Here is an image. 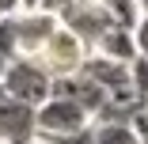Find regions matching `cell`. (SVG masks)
I'll list each match as a JSON object with an SVG mask.
<instances>
[{"mask_svg": "<svg viewBox=\"0 0 148 144\" xmlns=\"http://www.w3.org/2000/svg\"><path fill=\"white\" fill-rule=\"evenodd\" d=\"M0 87L8 99L23 102V106H42L53 91V76L34 61V57H12L4 76H0Z\"/></svg>", "mask_w": 148, "mask_h": 144, "instance_id": "obj_1", "label": "cell"}, {"mask_svg": "<svg viewBox=\"0 0 148 144\" xmlns=\"http://www.w3.org/2000/svg\"><path fill=\"white\" fill-rule=\"evenodd\" d=\"M87 125H91V118L69 99L49 95L42 106H34V133L38 136H69V133L87 129Z\"/></svg>", "mask_w": 148, "mask_h": 144, "instance_id": "obj_3", "label": "cell"}, {"mask_svg": "<svg viewBox=\"0 0 148 144\" xmlns=\"http://www.w3.org/2000/svg\"><path fill=\"white\" fill-rule=\"evenodd\" d=\"M87 49L72 31H65V27H57V31L49 34V42L42 46V53L34 57V61L53 76V80H65V76H76L80 68H84V61H87Z\"/></svg>", "mask_w": 148, "mask_h": 144, "instance_id": "obj_2", "label": "cell"}, {"mask_svg": "<svg viewBox=\"0 0 148 144\" xmlns=\"http://www.w3.org/2000/svg\"><path fill=\"white\" fill-rule=\"evenodd\" d=\"M4 68H8V61H4V57H0V76H4Z\"/></svg>", "mask_w": 148, "mask_h": 144, "instance_id": "obj_21", "label": "cell"}, {"mask_svg": "<svg viewBox=\"0 0 148 144\" xmlns=\"http://www.w3.org/2000/svg\"><path fill=\"white\" fill-rule=\"evenodd\" d=\"M137 4H140V12H148V0H137Z\"/></svg>", "mask_w": 148, "mask_h": 144, "instance_id": "obj_22", "label": "cell"}, {"mask_svg": "<svg viewBox=\"0 0 148 144\" xmlns=\"http://www.w3.org/2000/svg\"><path fill=\"white\" fill-rule=\"evenodd\" d=\"M57 23H61L65 31H72V34H76L84 46H87V49H91V46L99 42V34L110 27V19L103 15V8L95 4V0H84V4H76L72 12H65Z\"/></svg>", "mask_w": 148, "mask_h": 144, "instance_id": "obj_5", "label": "cell"}, {"mask_svg": "<svg viewBox=\"0 0 148 144\" xmlns=\"http://www.w3.org/2000/svg\"><path fill=\"white\" fill-rule=\"evenodd\" d=\"M95 4L103 8V15L110 19V27H125V31H133L137 19H140V4H137V0H95Z\"/></svg>", "mask_w": 148, "mask_h": 144, "instance_id": "obj_10", "label": "cell"}, {"mask_svg": "<svg viewBox=\"0 0 148 144\" xmlns=\"http://www.w3.org/2000/svg\"><path fill=\"white\" fill-rule=\"evenodd\" d=\"M0 99H4V87H0Z\"/></svg>", "mask_w": 148, "mask_h": 144, "instance_id": "obj_23", "label": "cell"}, {"mask_svg": "<svg viewBox=\"0 0 148 144\" xmlns=\"http://www.w3.org/2000/svg\"><path fill=\"white\" fill-rule=\"evenodd\" d=\"M57 15L34 8V12H15L12 15V34H15V57H38L49 34L57 31Z\"/></svg>", "mask_w": 148, "mask_h": 144, "instance_id": "obj_4", "label": "cell"}, {"mask_svg": "<svg viewBox=\"0 0 148 144\" xmlns=\"http://www.w3.org/2000/svg\"><path fill=\"white\" fill-rule=\"evenodd\" d=\"M23 12V0H0V15H15Z\"/></svg>", "mask_w": 148, "mask_h": 144, "instance_id": "obj_18", "label": "cell"}, {"mask_svg": "<svg viewBox=\"0 0 148 144\" xmlns=\"http://www.w3.org/2000/svg\"><path fill=\"white\" fill-rule=\"evenodd\" d=\"M0 19H4V15H0Z\"/></svg>", "mask_w": 148, "mask_h": 144, "instance_id": "obj_24", "label": "cell"}, {"mask_svg": "<svg viewBox=\"0 0 148 144\" xmlns=\"http://www.w3.org/2000/svg\"><path fill=\"white\" fill-rule=\"evenodd\" d=\"M133 42H137V53L148 57V12H140V19L133 27Z\"/></svg>", "mask_w": 148, "mask_h": 144, "instance_id": "obj_15", "label": "cell"}, {"mask_svg": "<svg viewBox=\"0 0 148 144\" xmlns=\"http://www.w3.org/2000/svg\"><path fill=\"white\" fill-rule=\"evenodd\" d=\"M27 144H57V140H53V136H38V133H34V136L27 140Z\"/></svg>", "mask_w": 148, "mask_h": 144, "instance_id": "obj_19", "label": "cell"}, {"mask_svg": "<svg viewBox=\"0 0 148 144\" xmlns=\"http://www.w3.org/2000/svg\"><path fill=\"white\" fill-rule=\"evenodd\" d=\"M91 53L106 57V61H122V65H129L133 57H137L133 31H125V27H106V31L99 34V42L91 46Z\"/></svg>", "mask_w": 148, "mask_h": 144, "instance_id": "obj_8", "label": "cell"}, {"mask_svg": "<svg viewBox=\"0 0 148 144\" xmlns=\"http://www.w3.org/2000/svg\"><path fill=\"white\" fill-rule=\"evenodd\" d=\"M57 144H95V136H91V125L87 129H76V133H69V136H53Z\"/></svg>", "mask_w": 148, "mask_h": 144, "instance_id": "obj_17", "label": "cell"}, {"mask_svg": "<svg viewBox=\"0 0 148 144\" xmlns=\"http://www.w3.org/2000/svg\"><path fill=\"white\" fill-rule=\"evenodd\" d=\"M91 136L95 144H137L129 121H91Z\"/></svg>", "mask_w": 148, "mask_h": 144, "instance_id": "obj_11", "label": "cell"}, {"mask_svg": "<svg viewBox=\"0 0 148 144\" xmlns=\"http://www.w3.org/2000/svg\"><path fill=\"white\" fill-rule=\"evenodd\" d=\"M34 136V106L0 99V144H27Z\"/></svg>", "mask_w": 148, "mask_h": 144, "instance_id": "obj_6", "label": "cell"}, {"mask_svg": "<svg viewBox=\"0 0 148 144\" xmlns=\"http://www.w3.org/2000/svg\"><path fill=\"white\" fill-rule=\"evenodd\" d=\"M76 4H84V0H42V12H49V15L61 19V15H65V12H72Z\"/></svg>", "mask_w": 148, "mask_h": 144, "instance_id": "obj_16", "label": "cell"}, {"mask_svg": "<svg viewBox=\"0 0 148 144\" xmlns=\"http://www.w3.org/2000/svg\"><path fill=\"white\" fill-rule=\"evenodd\" d=\"M80 72L91 80V83H99L106 95L118 91V87H129V65H122V61H106V57H99V53H87V61H84Z\"/></svg>", "mask_w": 148, "mask_h": 144, "instance_id": "obj_7", "label": "cell"}, {"mask_svg": "<svg viewBox=\"0 0 148 144\" xmlns=\"http://www.w3.org/2000/svg\"><path fill=\"white\" fill-rule=\"evenodd\" d=\"M140 106H148V102H144L133 87H118V91H110V95L103 99V110L95 114V121H129Z\"/></svg>", "mask_w": 148, "mask_h": 144, "instance_id": "obj_9", "label": "cell"}, {"mask_svg": "<svg viewBox=\"0 0 148 144\" xmlns=\"http://www.w3.org/2000/svg\"><path fill=\"white\" fill-rule=\"evenodd\" d=\"M0 57L4 61H12L15 57V34H12V15L0 19Z\"/></svg>", "mask_w": 148, "mask_h": 144, "instance_id": "obj_13", "label": "cell"}, {"mask_svg": "<svg viewBox=\"0 0 148 144\" xmlns=\"http://www.w3.org/2000/svg\"><path fill=\"white\" fill-rule=\"evenodd\" d=\"M129 129H133L137 144H148V106H140L133 118H129Z\"/></svg>", "mask_w": 148, "mask_h": 144, "instance_id": "obj_14", "label": "cell"}, {"mask_svg": "<svg viewBox=\"0 0 148 144\" xmlns=\"http://www.w3.org/2000/svg\"><path fill=\"white\" fill-rule=\"evenodd\" d=\"M34 8H42V0H23V12H34Z\"/></svg>", "mask_w": 148, "mask_h": 144, "instance_id": "obj_20", "label": "cell"}, {"mask_svg": "<svg viewBox=\"0 0 148 144\" xmlns=\"http://www.w3.org/2000/svg\"><path fill=\"white\" fill-rule=\"evenodd\" d=\"M129 87L148 102V57H133V61H129Z\"/></svg>", "mask_w": 148, "mask_h": 144, "instance_id": "obj_12", "label": "cell"}]
</instances>
